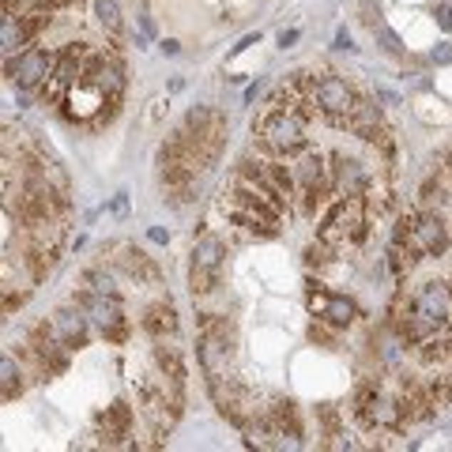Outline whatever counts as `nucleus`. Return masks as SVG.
Listing matches in <instances>:
<instances>
[{
    "instance_id": "10",
    "label": "nucleus",
    "mask_w": 452,
    "mask_h": 452,
    "mask_svg": "<svg viewBox=\"0 0 452 452\" xmlns=\"http://www.w3.org/2000/svg\"><path fill=\"white\" fill-rule=\"evenodd\" d=\"M196 358H200L204 377H222V374H230V362H234V336H222V332H200V336H196Z\"/></svg>"
},
{
    "instance_id": "16",
    "label": "nucleus",
    "mask_w": 452,
    "mask_h": 452,
    "mask_svg": "<svg viewBox=\"0 0 452 452\" xmlns=\"http://www.w3.org/2000/svg\"><path fill=\"white\" fill-rule=\"evenodd\" d=\"M143 332L158 343V339H174L178 336V328H181V321H178V309L170 302H155V305H148L143 309Z\"/></svg>"
},
{
    "instance_id": "34",
    "label": "nucleus",
    "mask_w": 452,
    "mask_h": 452,
    "mask_svg": "<svg viewBox=\"0 0 452 452\" xmlns=\"http://www.w3.org/2000/svg\"><path fill=\"white\" fill-rule=\"evenodd\" d=\"M430 57H433L437 64H452V42H441V46L430 53Z\"/></svg>"
},
{
    "instance_id": "5",
    "label": "nucleus",
    "mask_w": 452,
    "mask_h": 452,
    "mask_svg": "<svg viewBox=\"0 0 452 452\" xmlns=\"http://www.w3.org/2000/svg\"><path fill=\"white\" fill-rule=\"evenodd\" d=\"M53 68H57V57H53L49 49H19L16 57H8L4 61V76L16 83L19 91H38V87H46V79L53 76Z\"/></svg>"
},
{
    "instance_id": "18",
    "label": "nucleus",
    "mask_w": 452,
    "mask_h": 452,
    "mask_svg": "<svg viewBox=\"0 0 452 452\" xmlns=\"http://www.w3.org/2000/svg\"><path fill=\"white\" fill-rule=\"evenodd\" d=\"M132 433V407L125 400H113L102 415V437L106 445H121V437Z\"/></svg>"
},
{
    "instance_id": "27",
    "label": "nucleus",
    "mask_w": 452,
    "mask_h": 452,
    "mask_svg": "<svg viewBox=\"0 0 452 452\" xmlns=\"http://www.w3.org/2000/svg\"><path fill=\"white\" fill-rule=\"evenodd\" d=\"M83 287L98 290V294H117L113 275H110V272H102V268H87V272H83Z\"/></svg>"
},
{
    "instance_id": "17",
    "label": "nucleus",
    "mask_w": 452,
    "mask_h": 452,
    "mask_svg": "<svg viewBox=\"0 0 452 452\" xmlns=\"http://www.w3.org/2000/svg\"><path fill=\"white\" fill-rule=\"evenodd\" d=\"M117 252H121V257H117V264H121V268L136 279V283H148V287H158V268H155V260L148 257V252L143 249H136V245H117Z\"/></svg>"
},
{
    "instance_id": "33",
    "label": "nucleus",
    "mask_w": 452,
    "mask_h": 452,
    "mask_svg": "<svg viewBox=\"0 0 452 452\" xmlns=\"http://www.w3.org/2000/svg\"><path fill=\"white\" fill-rule=\"evenodd\" d=\"M433 19H437V26H441V31H452V4H441L433 11Z\"/></svg>"
},
{
    "instance_id": "42",
    "label": "nucleus",
    "mask_w": 452,
    "mask_h": 452,
    "mask_svg": "<svg viewBox=\"0 0 452 452\" xmlns=\"http://www.w3.org/2000/svg\"><path fill=\"white\" fill-rule=\"evenodd\" d=\"M163 53H166V57H178V53H181V42H174V38H166V42H163Z\"/></svg>"
},
{
    "instance_id": "38",
    "label": "nucleus",
    "mask_w": 452,
    "mask_h": 452,
    "mask_svg": "<svg viewBox=\"0 0 452 452\" xmlns=\"http://www.w3.org/2000/svg\"><path fill=\"white\" fill-rule=\"evenodd\" d=\"M23 298H26V294H11V290H8V294H4V313L19 309V305H23Z\"/></svg>"
},
{
    "instance_id": "21",
    "label": "nucleus",
    "mask_w": 452,
    "mask_h": 452,
    "mask_svg": "<svg viewBox=\"0 0 452 452\" xmlns=\"http://www.w3.org/2000/svg\"><path fill=\"white\" fill-rule=\"evenodd\" d=\"M264 170H268V178L275 181V189L287 196H294V189H298V181H294V166H287L283 158H268V163H264Z\"/></svg>"
},
{
    "instance_id": "19",
    "label": "nucleus",
    "mask_w": 452,
    "mask_h": 452,
    "mask_svg": "<svg viewBox=\"0 0 452 452\" xmlns=\"http://www.w3.org/2000/svg\"><path fill=\"white\" fill-rule=\"evenodd\" d=\"M155 366H158V374H163L166 381H174L185 389V362H181V351L178 347H166V339H158V347H155Z\"/></svg>"
},
{
    "instance_id": "6",
    "label": "nucleus",
    "mask_w": 452,
    "mask_h": 452,
    "mask_svg": "<svg viewBox=\"0 0 452 452\" xmlns=\"http://www.w3.org/2000/svg\"><path fill=\"white\" fill-rule=\"evenodd\" d=\"M222 260H226V249L215 234H204L192 249V268H189V290L192 298L196 294H211L219 287V275H222Z\"/></svg>"
},
{
    "instance_id": "30",
    "label": "nucleus",
    "mask_w": 452,
    "mask_h": 452,
    "mask_svg": "<svg viewBox=\"0 0 452 452\" xmlns=\"http://www.w3.org/2000/svg\"><path fill=\"white\" fill-rule=\"evenodd\" d=\"M328 242H313L309 249H305V268H324L328 264Z\"/></svg>"
},
{
    "instance_id": "28",
    "label": "nucleus",
    "mask_w": 452,
    "mask_h": 452,
    "mask_svg": "<svg viewBox=\"0 0 452 452\" xmlns=\"http://www.w3.org/2000/svg\"><path fill=\"white\" fill-rule=\"evenodd\" d=\"M0 42H4V57H11L19 46H26V34H23V26H16L11 19H4V26H0Z\"/></svg>"
},
{
    "instance_id": "4",
    "label": "nucleus",
    "mask_w": 452,
    "mask_h": 452,
    "mask_svg": "<svg viewBox=\"0 0 452 452\" xmlns=\"http://www.w3.org/2000/svg\"><path fill=\"white\" fill-rule=\"evenodd\" d=\"M407 309L418 313L422 321L433 328V336H452V298L445 283H422L415 294L407 298Z\"/></svg>"
},
{
    "instance_id": "3",
    "label": "nucleus",
    "mask_w": 452,
    "mask_h": 452,
    "mask_svg": "<svg viewBox=\"0 0 452 452\" xmlns=\"http://www.w3.org/2000/svg\"><path fill=\"white\" fill-rule=\"evenodd\" d=\"M260 140L264 148L279 158H290L305 151V125L298 113H287V110H272L268 117L260 121Z\"/></svg>"
},
{
    "instance_id": "14",
    "label": "nucleus",
    "mask_w": 452,
    "mask_h": 452,
    "mask_svg": "<svg viewBox=\"0 0 452 452\" xmlns=\"http://www.w3.org/2000/svg\"><path fill=\"white\" fill-rule=\"evenodd\" d=\"M49 321H53L57 336H61L64 343H68L72 351L87 343V324H91V317H87L83 305H76V302H72V305H64V309H57V313L49 317Z\"/></svg>"
},
{
    "instance_id": "20",
    "label": "nucleus",
    "mask_w": 452,
    "mask_h": 452,
    "mask_svg": "<svg viewBox=\"0 0 452 452\" xmlns=\"http://www.w3.org/2000/svg\"><path fill=\"white\" fill-rule=\"evenodd\" d=\"M268 415H272V422L279 426V433L283 437H302V422H298V411H294V404L290 400H275L272 407H268Z\"/></svg>"
},
{
    "instance_id": "11",
    "label": "nucleus",
    "mask_w": 452,
    "mask_h": 452,
    "mask_svg": "<svg viewBox=\"0 0 452 452\" xmlns=\"http://www.w3.org/2000/svg\"><path fill=\"white\" fill-rule=\"evenodd\" d=\"M313 102H317V110H321L324 117H332V121H343V117H347V113L354 110L358 95L347 87V79H339V76H324V79H317Z\"/></svg>"
},
{
    "instance_id": "7",
    "label": "nucleus",
    "mask_w": 452,
    "mask_h": 452,
    "mask_svg": "<svg viewBox=\"0 0 452 452\" xmlns=\"http://www.w3.org/2000/svg\"><path fill=\"white\" fill-rule=\"evenodd\" d=\"M354 237V242H362L366 237V219H362V196H343L339 204L328 207V215L321 222V242L328 245H339Z\"/></svg>"
},
{
    "instance_id": "31",
    "label": "nucleus",
    "mask_w": 452,
    "mask_h": 452,
    "mask_svg": "<svg viewBox=\"0 0 452 452\" xmlns=\"http://www.w3.org/2000/svg\"><path fill=\"white\" fill-rule=\"evenodd\" d=\"M317 415H321V422L328 426L332 437H339V411H336V407H332V404H321V407H317Z\"/></svg>"
},
{
    "instance_id": "29",
    "label": "nucleus",
    "mask_w": 452,
    "mask_h": 452,
    "mask_svg": "<svg viewBox=\"0 0 452 452\" xmlns=\"http://www.w3.org/2000/svg\"><path fill=\"white\" fill-rule=\"evenodd\" d=\"M374 34H377V42H381L384 53H392V57H400V53H404V42H400V34H396V31H389V26H374Z\"/></svg>"
},
{
    "instance_id": "36",
    "label": "nucleus",
    "mask_w": 452,
    "mask_h": 452,
    "mask_svg": "<svg viewBox=\"0 0 452 452\" xmlns=\"http://www.w3.org/2000/svg\"><path fill=\"white\" fill-rule=\"evenodd\" d=\"M68 4H76V0H38V8H46V11H61Z\"/></svg>"
},
{
    "instance_id": "1",
    "label": "nucleus",
    "mask_w": 452,
    "mask_h": 452,
    "mask_svg": "<svg viewBox=\"0 0 452 452\" xmlns=\"http://www.w3.org/2000/svg\"><path fill=\"white\" fill-rule=\"evenodd\" d=\"M185 128L192 132L196 140V151L204 158V170L219 163L222 155V143H226V117L219 110H211V106H189V113H185Z\"/></svg>"
},
{
    "instance_id": "9",
    "label": "nucleus",
    "mask_w": 452,
    "mask_h": 452,
    "mask_svg": "<svg viewBox=\"0 0 452 452\" xmlns=\"http://www.w3.org/2000/svg\"><path fill=\"white\" fill-rule=\"evenodd\" d=\"M294 181L298 189L305 192V207L317 211V204H324L328 192V166L321 151H302V158L294 163Z\"/></svg>"
},
{
    "instance_id": "41",
    "label": "nucleus",
    "mask_w": 452,
    "mask_h": 452,
    "mask_svg": "<svg viewBox=\"0 0 452 452\" xmlns=\"http://www.w3.org/2000/svg\"><path fill=\"white\" fill-rule=\"evenodd\" d=\"M377 98H381V102H389V106H400V95H396V91H384V87H381V91H377Z\"/></svg>"
},
{
    "instance_id": "44",
    "label": "nucleus",
    "mask_w": 452,
    "mask_h": 452,
    "mask_svg": "<svg viewBox=\"0 0 452 452\" xmlns=\"http://www.w3.org/2000/svg\"><path fill=\"white\" fill-rule=\"evenodd\" d=\"M140 26H143V38L155 34V26H151V19H148V16H140Z\"/></svg>"
},
{
    "instance_id": "13",
    "label": "nucleus",
    "mask_w": 452,
    "mask_h": 452,
    "mask_svg": "<svg viewBox=\"0 0 452 452\" xmlns=\"http://www.w3.org/2000/svg\"><path fill=\"white\" fill-rule=\"evenodd\" d=\"M339 125L347 128L351 136L366 140V143H384V117H381V106L366 102V98H358V102H354V110L343 117Z\"/></svg>"
},
{
    "instance_id": "15",
    "label": "nucleus",
    "mask_w": 452,
    "mask_h": 452,
    "mask_svg": "<svg viewBox=\"0 0 452 452\" xmlns=\"http://www.w3.org/2000/svg\"><path fill=\"white\" fill-rule=\"evenodd\" d=\"M332 181H336L339 196H366V189H369V170L358 163V158L336 155V166H332Z\"/></svg>"
},
{
    "instance_id": "25",
    "label": "nucleus",
    "mask_w": 452,
    "mask_h": 452,
    "mask_svg": "<svg viewBox=\"0 0 452 452\" xmlns=\"http://www.w3.org/2000/svg\"><path fill=\"white\" fill-rule=\"evenodd\" d=\"M426 389H430L437 407H452V374H433L426 381Z\"/></svg>"
},
{
    "instance_id": "35",
    "label": "nucleus",
    "mask_w": 452,
    "mask_h": 452,
    "mask_svg": "<svg viewBox=\"0 0 452 452\" xmlns=\"http://www.w3.org/2000/svg\"><path fill=\"white\" fill-rule=\"evenodd\" d=\"M148 237L155 245H166L170 242V230H163V226H148Z\"/></svg>"
},
{
    "instance_id": "26",
    "label": "nucleus",
    "mask_w": 452,
    "mask_h": 452,
    "mask_svg": "<svg viewBox=\"0 0 452 452\" xmlns=\"http://www.w3.org/2000/svg\"><path fill=\"white\" fill-rule=\"evenodd\" d=\"M19 26H23V34H26V42H34L38 34L49 26V16H46V8H34V11H26V16H19Z\"/></svg>"
},
{
    "instance_id": "24",
    "label": "nucleus",
    "mask_w": 452,
    "mask_h": 452,
    "mask_svg": "<svg viewBox=\"0 0 452 452\" xmlns=\"http://www.w3.org/2000/svg\"><path fill=\"white\" fill-rule=\"evenodd\" d=\"M95 16H98V23H102L110 34H121V31H125V23H121V8H117V0H95Z\"/></svg>"
},
{
    "instance_id": "37",
    "label": "nucleus",
    "mask_w": 452,
    "mask_h": 452,
    "mask_svg": "<svg viewBox=\"0 0 452 452\" xmlns=\"http://www.w3.org/2000/svg\"><path fill=\"white\" fill-rule=\"evenodd\" d=\"M257 42H260V34H245V38H242V42H237V46L230 49V57H234V53H245L249 46H257Z\"/></svg>"
},
{
    "instance_id": "39",
    "label": "nucleus",
    "mask_w": 452,
    "mask_h": 452,
    "mask_svg": "<svg viewBox=\"0 0 452 452\" xmlns=\"http://www.w3.org/2000/svg\"><path fill=\"white\" fill-rule=\"evenodd\" d=\"M336 49H347V53L354 49V42H351V34H347V31H339V34H336Z\"/></svg>"
},
{
    "instance_id": "23",
    "label": "nucleus",
    "mask_w": 452,
    "mask_h": 452,
    "mask_svg": "<svg viewBox=\"0 0 452 452\" xmlns=\"http://www.w3.org/2000/svg\"><path fill=\"white\" fill-rule=\"evenodd\" d=\"M19 366L11 362V358H0V396L4 400H16V396L23 392V381H19Z\"/></svg>"
},
{
    "instance_id": "32",
    "label": "nucleus",
    "mask_w": 452,
    "mask_h": 452,
    "mask_svg": "<svg viewBox=\"0 0 452 452\" xmlns=\"http://www.w3.org/2000/svg\"><path fill=\"white\" fill-rule=\"evenodd\" d=\"M110 215L113 219H125L128 215V192H117L113 200H110Z\"/></svg>"
},
{
    "instance_id": "12",
    "label": "nucleus",
    "mask_w": 452,
    "mask_h": 452,
    "mask_svg": "<svg viewBox=\"0 0 452 452\" xmlns=\"http://www.w3.org/2000/svg\"><path fill=\"white\" fill-rule=\"evenodd\" d=\"M83 57H87V42L64 46V49H61V57H57V68H53V76L46 79V87H42V95L57 102V98L64 95V87L79 83V72H83Z\"/></svg>"
},
{
    "instance_id": "40",
    "label": "nucleus",
    "mask_w": 452,
    "mask_h": 452,
    "mask_svg": "<svg viewBox=\"0 0 452 452\" xmlns=\"http://www.w3.org/2000/svg\"><path fill=\"white\" fill-rule=\"evenodd\" d=\"M294 42H298V31H283V34H279V46H283V49H290Z\"/></svg>"
},
{
    "instance_id": "45",
    "label": "nucleus",
    "mask_w": 452,
    "mask_h": 452,
    "mask_svg": "<svg viewBox=\"0 0 452 452\" xmlns=\"http://www.w3.org/2000/svg\"><path fill=\"white\" fill-rule=\"evenodd\" d=\"M445 287H448V298H452V279H448V283H445Z\"/></svg>"
},
{
    "instance_id": "2",
    "label": "nucleus",
    "mask_w": 452,
    "mask_h": 452,
    "mask_svg": "<svg viewBox=\"0 0 452 452\" xmlns=\"http://www.w3.org/2000/svg\"><path fill=\"white\" fill-rule=\"evenodd\" d=\"M445 249H448V226L433 211L407 215V268L422 257H441Z\"/></svg>"
},
{
    "instance_id": "8",
    "label": "nucleus",
    "mask_w": 452,
    "mask_h": 452,
    "mask_svg": "<svg viewBox=\"0 0 452 452\" xmlns=\"http://www.w3.org/2000/svg\"><path fill=\"white\" fill-rule=\"evenodd\" d=\"M76 305H83L87 317L95 321L110 339H121L125 336V305L117 294H98V290H79L76 294Z\"/></svg>"
},
{
    "instance_id": "43",
    "label": "nucleus",
    "mask_w": 452,
    "mask_h": 452,
    "mask_svg": "<svg viewBox=\"0 0 452 452\" xmlns=\"http://www.w3.org/2000/svg\"><path fill=\"white\" fill-rule=\"evenodd\" d=\"M260 87H264V79H257L252 87H245V102H252V98H257V95H260Z\"/></svg>"
},
{
    "instance_id": "22",
    "label": "nucleus",
    "mask_w": 452,
    "mask_h": 452,
    "mask_svg": "<svg viewBox=\"0 0 452 452\" xmlns=\"http://www.w3.org/2000/svg\"><path fill=\"white\" fill-rule=\"evenodd\" d=\"M354 302L351 298H328V305H324V313H321V321H328L332 328H347L351 321H354Z\"/></svg>"
}]
</instances>
